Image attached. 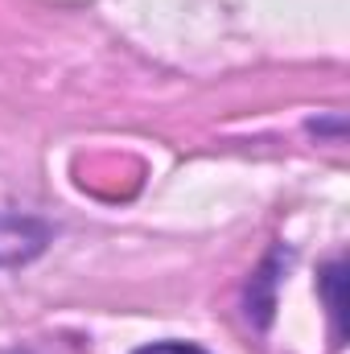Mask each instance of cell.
<instances>
[{
    "label": "cell",
    "instance_id": "7a4b0ae2",
    "mask_svg": "<svg viewBox=\"0 0 350 354\" xmlns=\"http://www.w3.org/2000/svg\"><path fill=\"white\" fill-rule=\"evenodd\" d=\"M132 354H206L202 346H190V342H153V346H140Z\"/></svg>",
    "mask_w": 350,
    "mask_h": 354
},
{
    "label": "cell",
    "instance_id": "6da1fadb",
    "mask_svg": "<svg viewBox=\"0 0 350 354\" xmlns=\"http://www.w3.org/2000/svg\"><path fill=\"white\" fill-rule=\"evenodd\" d=\"M50 239V227L25 214H4L0 210V264H21L33 260Z\"/></svg>",
    "mask_w": 350,
    "mask_h": 354
}]
</instances>
